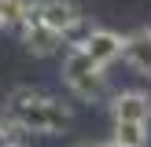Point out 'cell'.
Masks as SVG:
<instances>
[{
	"instance_id": "obj_1",
	"label": "cell",
	"mask_w": 151,
	"mask_h": 147,
	"mask_svg": "<svg viewBox=\"0 0 151 147\" xmlns=\"http://www.w3.org/2000/svg\"><path fill=\"white\" fill-rule=\"evenodd\" d=\"M7 118L26 132H44L55 136L70 125V110L48 92H33V88H15L7 99Z\"/></svg>"
},
{
	"instance_id": "obj_2",
	"label": "cell",
	"mask_w": 151,
	"mask_h": 147,
	"mask_svg": "<svg viewBox=\"0 0 151 147\" xmlns=\"http://www.w3.org/2000/svg\"><path fill=\"white\" fill-rule=\"evenodd\" d=\"M63 77H66V85H70V92H74V96H81V99H92V96H100V92H103V85H107V77H103V66H96L81 48H70V51H66Z\"/></svg>"
},
{
	"instance_id": "obj_3",
	"label": "cell",
	"mask_w": 151,
	"mask_h": 147,
	"mask_svg": "<svg viewBox=\"0 0 151 147\" xmlns=\"http://www.w3.org/2000/svg\"><path fill=\"white\" fill-rule=\"evenodd\" d=\"M74 48H81L96 66H103V70H107L114 59H122V55H125V37H122V33H114V29H88V33L81 37Z\"/></svg>"
},
{
	"instance_id": "obj_4",
	"label": "cell",
	"mask_w": 151,
	"mask_h": 147,
	"mask_svg": "<svg viewBox=\"0 0 151 147\" xmlns=\"http://www.w3.org/2000/svg\"><path fill=\"white\" fill-rule=\"evenodd\" d=\"M37 15H41V22L48 29H55L59 37H66L70 29L81 26V11L70 4V0H44V4L37 7Z\"/></svg>"
},
{
	"instance_id": "obj_5",
	"label": "cell",
	"mask_w": 151,
	"mask_h": 147,
	"mask_svg": "<svg viewBox=\"0 0 151 147\" xmlns=\"http://www.w3.org/2000/svg\"><path fill=\"white\" fill-rule=\"evenodd\" d=\"M111 118L114 121H133V125H147L151 118V99L144 92H118L111 99Z\"/></svg>"
},
{
	"instance_id": "obj_6",
	"label": "cell",
	"mask_w": 151,
	"mask_h": 147,
	"mask_svg": "<svg viewBox=\"0 0 151 147\" xmlns=\"http://www.w3.org/2000/svg\"><path fill=\"white\" fill-rule=\"evenodd\" d=\"M37 7H41V4H37ZM19 33H22V41H26V48L33 51V55H52V51L59 48V41H63L55 29H48V26L41 22V15H37V11L26 19V26H22Z\"/></svg>"
},
{
	"instance_id": "obj_7",
	"label": "cell",
	"mask_w": 151,
	"mask_h": 147,
	"mask_svg": "<svg viewBox=\"0 0 151 147\" xmlns=\"http://www.w3.org/2000/svg\"><path fill=\"white\" fill-rule=\"evenodd\" d=\"M125 59L140 74H151V29H140V33L125 37Z\"/></svg>"
},
{
	"instance_id": "obj_8",
	"label": "cell",
	"mask_w": 151,
	"mask_h": 147,
	"mask_svg": "<svg viewBox=\"0 0 151 147\" xmlns=\"http://www.w3.org/2000/svg\"><path fill=\"white\" fill-rule=\"evenodd\" d=\"M114 147H144L147 143V125H133V121H114Z\"/></svg>"
},
{
	"instance_id": "obj_9",
	"label": "cell",
	"mask_w": 151,
	"mask_h": 147,
	"mask_svg": "<svg viewBox=\"0 0 151 147\" xmlns=\"http://www.w3.org/2000/svg\"><path fill=\"white\" fill-rule=\"evenodd\" d=\"M0 147H11V132H7L4 125H0Z\"/></svg>"
},
{
	"instance_id": "obj_10",
	"label": "cell",
	"mask_w": 151,
	"mask_h": 147,
	"mask_svg": "<svg viewBox=\"0 0 151 147\" xmlns=\"http://www.w3.org/2000/svg\"><path fill=\"white\" fill-rule=\"evenodd\" d=\"M81 147H114V143H81Z\"/></svg>"
},
{
	"instance_id": "obj_11",
	"label": "cell",
	"mask_w": 151,
	"mask_h": 147,
	"mask_svg": "<svg viewBox=\"0 0 151 147\" xmlns=\"http://www.w3.org/2000/svg\"><path fill=\"white\" fill-rule=\"evenodd\" d=\"M11 147H22V143H11Z\"/></svg>"
}]
</instances>
